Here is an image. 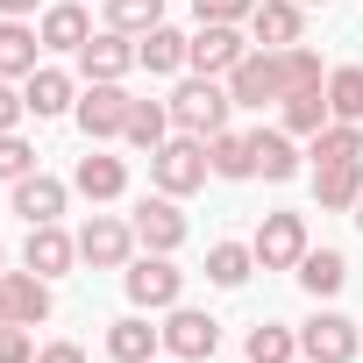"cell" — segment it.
I'll return each instance as SVG.
<instances>
[{
    "mask_svg": "<svg viewBox=\"0 0 363 363\" xmlns=\"http://www.w3.org/2000/svg\"><path fill=\"white\" fill-rule=\"evenodd\" d=\"M228 107H235V93H228V86H214V79H186V86L171 93V128L207 143V135H221V128H228Z\"/></svg>",
    "mask_w": 363,
    "mask_h": 363,
    "instance_id": "1",
    "label": "cell"
},
{
    "mask_svg": "<svg viewBox=\"0 0 363 363\" xmlns=\"http://www.w3.org/2000/svg\"><path fill=\"white\" fill-rule=\"evenodd\" d=\"M207 171H214V164H207V143H200V135H171V143L150 150V178H157V193H171V200L200 193Z\"/></svg>",
    "mask_w": 363,
    "mask_h": 363,
    "instance_id": "2",
    "label": "cell"
},
{
    "mask_svg": "<svg viewBox=\"0 0 363 363\" xmlns=\"http://www.w3.org/2000/svg\"><path fill=\"white\" fill-rule=\"evenodd\" d=\"M121 285H128V299H135L143 313H171L178 292H186V271H178L164 250H143L135 264H121Z\"/></svg>",
    "mask_w": 363,
    "mask_h": 363,
    "instance_id": "3",
    "label": "cell"
},
{
    "mask_svg": "<svg viewBox=\"0 0 363 363\" xmlns=\"http://www.w3.org/2000/svg\"><path fill=\"white\" fill-rule=\"evenodd\" d=\"M228 93H235V107L285 100V50H250V57L228 72Z\"/></svg>",
    "mask_w": 363,
    "mask_h": 363,
    "instance_id": "4",
    "label": "cell"
},
{
    "mask_svg": "<svg viewBox=\"0 0 363 363\" xmlns=\"http://www.w3.org/2000/svg\"><path fill=\"white\" fill-rule=\"evenodd\" d=\"M128 107H135V100L121 93V79H93V86L79 93V107H72V114H79V128H86L93 143H107V135H121V128H128Z\"/></svg>",
    "mask_w": 363,
    "mask_h": 363,
    "instance_id": "5",
    "label": "cell"
},
{
    "mask_svg": "<svg viewBox=\"0 0 363 363\" xmlns=\"http://www.w3.org/2000/svg\"><path fill=\"white\" fill-rule=\"evenodd\" d=\"M164 349H171L178 363H207V356L221 349V320L200 313V306H171V320H164Z\"/></svg>",
    "mask_w": 363,
    "mask_h": 363,
    "instance_id": "6",
    "label": "cell"
},
{
    "mask_svg": "<svg viewBox=\"0 0 363 363\" xmlns=\"http://www.w3.org/2000/svg\"><path fill=\"white\" fill-rule=\"evenodd\" d=\"M250 57V43L235 36V22H200V36L186 43V65L200 72V79H221V72H235Z\"/></svg>",
    "mask_w": 363,
    "mask_h": 363,
    "instance_id": "7",
    "label": "cell"
},
{
    "mask_svg": "<svg viewBox=\"0 0 363 363\" xmlns=\"http://www.w3.org/2000/svg\"><path fill=\"white\" fill-rule=\"evenodd\" d=\"M257 264L264 271H299V257H306V221L299 214H264V228H257Z\"/></svg>",
    "mask_w": 363,
    "mask_h": 363,
    "instance_id": "8",
    "label": "cell"
},
{
    "mask_svg": "<svg viewBox=\"0 0 363 363\" xmlns=\"http://www.w3.org/2000/svg\"><path fill=\"white\" fill-rule=\"evenodd\" d=\"M128 250H135V228H128V221H114V214H93V221L79 228V257H86L93 271H121V264H128Z\"/></svg>",
    "mask_w": 363,
    "mask_h": 363,
    "instance_id": "9",
    "label": "cell"
},
{
    "mask_svg": "<svg viewBox=\"0 0 363 363\" xmlns=\"http://www.w3.org/2000/svg\"><path fill=\"white\" fill-rule=\"evenodd\" d=\"M299 356H306V363H356V320L313 313V320L299 328Z\"/></svg>",
    "mask_w": 363,
    "mask_h": 363,
    "instance_id": "10",
    "label": "cell"
},
{
    "mask_svg": "<svg viewBox=\"0 0 363 363\" xmlns=\"http://www.w3.org/2000/svg\"><path fill=\"white\" fill-rule=\"evenodd\" d=\"M0 313H8L15 328L50 320V278H36V271H0Z\"/></svg>",
    "mask_w": 363,
    "mask_h": 363,
    "instance_id": "11",
    "label": "cell"
},
{
    "mask_svg": "<svg viewBox=\"0 0 363 363\" xmlns=\"http://www.w3.org/2000/svg\"><path fill=\"white\" fill-rule=\"evenodd\" d=\"M128 228H135V242H143V250H164V257H171L178 242H186V214H178V200H171V193H157V200H143Z\"/></svg>",
    "mask_w": 363,
    "mask_h": 363,
    "instance_id": "12",
    "label": "cell"
},
{
    "mask_svg": "<svg viewBox=\"0 0 363 363\" xmlns=\"http://www.w3.org/2000/svg\"><path fill=\"white\" fill-rule=\"evenodd\" d=\"M72 257H79V235H65L57 221L29 228V242H22V264H29L36 278H65V271H72Z\"/></svg>",
    "mask_w": 363,
    "mask_h": 363,
    "instance_id": "13",
    "label": "cell"
},
{
    "mask_svg": "<svg viewBox=\"0 0 363 363\" xmlns=\"http://www.w3.org/2000/svg\"><path fill=\"white\" fill-rule=\"evenodd\" d=\"M128 65H135V43H128L121 29H100V36H86V50H79L86 86H93V79H128Z\"/></svg>",
    "mask_w": 363,
    "mask_h": 363,
    "instance_id": "14",
    "label": "cell"
},
{
    "mask_svg": "<svg viewBox=\"0 0 363 363\" xmlns=\"http://www.w3.org/2000/svg\"><path fill=\"white\" fill-rule=\"evenodd\" d=\"M72 186H79V193H86L93 207H107V200H121V193H128V164H121V157H100V150H93V157H79Z\"/></svg>",
    "mask_w": 363,
    "mask_h": 363,
    "instance_id": "15",
    "label": "cell"
},
{
    "mask_svg": "<svg viewBox=\"0 0 363 363\" xmlns=\"http://www.w3.org/2000/svg\"><path fill=\"white\" fill-rule=\"evenodd\" d=\"M278 107H285V135H306V143H313V135L335 121V107H328V86H292Z\"/></svg>",
    "mask_w": 363,
    "mask_h": 363,
    "instance_id": "16",
    "label": "cell"
},
{
    "mask_svg": "<svg viewBox=\"0 0 363 363\" xmlns=\"http://www.w3.org/2000/svg\"><path fill=\"white\" fill-rule=\"evenodd\" d=\"M250 36H257L264 50H292V43H299V0H257Z\"/></svg>",
    "mask_w": 363,
    "mask_h": 363,
    "instance_id": "17",
    "label": "cell"
},
{
    "mask_svg": "<svg viewBox=\"0 0 363 363\" xmlns=\"http://www.w3.org/2000/svg\"><path fill=\"white\" fill-rule=\"evenodd\" d=\"M15 214H22L29 228H43V221H57V214H65V186H57V178H43V171H29V178H15Z\"/></svg>",
    "mask_w": 363,
    "mask_h": 363,
    "instance_id": "18",
    "label": "cell"
},
{
    "mask_svg": "<svg viewBox=\"0 0 363 363\" xmlns=\"http://www.w3.org/2000/svg\"><path fill=\"white\" fill-rule=\"evenodd\" d=\"M157 349H164V328H150L143 313H128V320L107 328V356H114V363H150Z\"/></svg>",
    "mask_w": 363,
    "mask_h": 363,
    "instance_id": "19",
    "label": "cell"
},
{
    "mask_svg": "<svg viewBox=\"0 0 363 363\" xmlns=\"http://www.w3.org/2000/svg\"><path fill=\"white\" fill-rule=\"evenodd\" d=\"M43 50H86V36H93V22H86V8H72V0H57V8H43Z\"/></svg>",
    "mask_w": 363,
    "mask_h": 363,
    "instance_id": "20",
    "label": "cell"
},
{
    "mask_svg": "<svg viewBox=\"0 0 363 363\" xmlns=\"http://www.w3.org/2000/svg\"><path fill=\"white\" fill-rule=\"evenodd\" d=\"M22 100H29V114H36V121H50V114H72V107H79V100H72V79H65V72H50V65H36V72H29Z\"/></svg>",
    "mask_w": 363,
    "mask_h": 363,
    "instance_id": "21",
    "label": "cell"
},
{
    "mask_svg": "<svg viewBox=\"0 0 363 363\" xmlns=\"http://www.w3.org/2000/svg\"><path fill=\"white\" fill-rule=\"evenodd\" d=\"M36 50H43V36L29 29V22H0V79H29L36 72Z\"/></svg>",
    "mask_w": 363,
    "mask_h": 363,
    "instance_id": "22",
    "label": "cell"
},
{
    "mask_svg": "<svg viewBox=\"0 0 363 363\" xmlns=\"http://www.w3.org/2000/svg\"><path fill=\"white\" fill-rule=\"evenodd\" d=\"M250 150H257V178H271V186H285V178L299 171V150H292V135H285V128H257V135H250Z\"/></svg>",
    "mask_w": 363,
    "mask_h": 363,
    "instance_id": "23",
    "label": "cell"
},
{
    "mask_svg": "<svg viewBox=\"0 0 363 363\" xmlns=\"http://www.w3.org/2000/svg\"><path fill=\"white\" fill-rule=\"evenodd\" d=\"M313 193H320V207H335V214L356 207V200H363V157H356V164H320V171H313Z\"/></svg>",
    "mask_w": 363,
    "mask_h": 363,
    "instance_id": "24",
    "label": "cell"
},
{
    "mask_svg": "<svg viewBox=\"0 0 363 363\" xmlns=\"http://www.w3.org/2000/svg\"><path fill=\"white\" fill-rule=\"evenodd\" d=\"M299 285H306L313 299H335V292L349 285V264H342V250H306V257H299Z\"/></svg>",
    "mask_w": 363,
    "mask_h": 363,
    "instance_id": "25",
    "label": "cell"
},
{
    "mask_svg": "<svg viewBox=\"0 0 363 363\" xmlns=\"http://www.w3.org/2000/svg\"><path fill=\"white\" fill-rule=\"evenodd\" d=\"M207 164H214V178H257V150H250V135H207Z\"/></svg>",
    "mask_w": 363,
    "mask_h": 363,
    "instance_id": "26",
    "label": "cell"
},
{
    "mask_svg": "<svg viewBox=\"0 0 363 363\" xmlns=\"http://www.w3.org/2000/svg\"><path fill=\"white\" fill-rule=\"evenodd\" d=\"M186 43L193 36H178V29H150V36H135V65H150V72H178V65H186Z\"/></svg>",
    "mask_w": 363,
    "mask_h": 363,
    "instance_id": "27",
    "label": "cell"
},
{
    "mask_svg": "<svg viewBox=\"0 0 363 363\" xmlns=\"http://www.w3.org/2000/svg\"><path fill=\"white\" fill-rule=\"evenodd\" d=\"M121 135H128L135 150H157V143H171V107H157V100H135Z\"/></svg>",
    "mask_w": 363,
    "mask_h": 363,
    "instance_id": "28",
    "label": "cell"
},
{
    "mask_svg": "<svg viewBox=\"0 0 363 363\" xmlns=\"http://www.w3.org/2000/svg\"><path fill=\"white\" fill-rule=\"evenodd\" d=\"M356 157H363V128L356 121H328L313 135V164H356Z\"/></svg>",
    "mask_w": 363,
    "mask_h": 363,
    "instance_id": "29",
    "label": "cell"
},
{
    "mask_svg": "<svg viewBox=\"0 0 363 363\" xmlns=\"http://www.w3.org/2000/svg\"><path fill=\"white\" fill-rule=\"evenodd\" d=\"M250 271H257V250H250V242H214V250H207V278H214V285H242Z\"/></svg>",
    "mask_w": 363,
    "mask_h": 363,
    "instance_id": "30",
    "label": "cell"
},
{
    "mask_svg": "<svg viewBox=\"0 0 363 363\" xmlns=\"http://www.w3.org/2000/svg\"><path fill=\"white\" fill-rule=\"evenodd\" d=\"M299 356V335L278 328V320H257L250 328V363H292Z\"/></svg>",
    "mask_w": 363,
    "mask_h": 363,
    "instance_id": "31",
    "label": "cell"
},
{
    "mask_svg": "<svg viewBox=\"0 0 363 363\" xmlns=\"http://www.w3.org/2000/svg\"><path fill=\"white\" fill-rule=\"evenodd\" d=\"M164 22V0H107V29H121V36H150Z\"/></svg>",
    "mask_w": 363,
    "mask_h": 363,
    "instance_id": "32",
    "label": "cell"
},
{
    "mask_svg": "<svg viewBox=\"0 0 363 363\" xmlns=\"http://www.w3.org/2000/svg\"><path fill=\"white\" fill-rule=\"evenodd\" d=\"M328 107H335V121H363V72L356 65L328 72Z\"/></svg>",
    "mask_w": 363,
    "mask_h": 363,
    "instance_id": "33",
    "label": "cell"
},
{
    "mask_svg": "<svg viewBox=\"0 0 363 363\" xmlns=\"http://www.w3.org/2000/svg\"><path fill=\"white\" fill-rule=\"evenodd\" d=\"M29 171H36V150L8 128V135H0V178H29Z\"/></svg>",
    "mask_w": 363,
    "mask_h": 363,
    "instance_id": "34",
    "label": "cell"
},
{
    "mask_svg": "<svg viewBox=\"0 0 363 363\" xmlns=\"http://www.w3.org/2000/svg\"><path fill=\"white\" fill-rule=\"evenodd\" d=\"M292 86H320V57H313L306 43L285 50V93H292Z\"/></svg>",
    "mask_w": 363,
    "mask_h": 363,
    "instance_id": "35",
    "label": "cell"
},
{
    "mask_svg": "<svg viewBox=\"0 0 363 363\" xmlns=\"http://www.w3.org/2000/svg\"><path fill=\"white\" fill-rule=\"evenodd\" d=\"M0 363H36V335L15 328V320H0Z\"/></svg>",
    "mask_w": 363,
    "mask_h": 363,
    "instance_id": "36",
    "label": "cell"
},
{
    "mask_svg": "<svg viewBox=\"0 0 363 363\" xmlns=\"http://www.w3.org/2000/svg\"><path fill=\"white\" fill-rule=\"evenodd\" d=\"M200 22H250L257 15V0H193Z\"/></svg>",
    "mask_w": 363,
    "mask_h": 363,
    "instance_id": "37",
    "label": "cell"
},
{
    "mask_svg": "<svg viewBox=\"0 0 363 363\" xmlns=\"http://www.w3.org/2000/svg\"><path fill=\"white\" fill-rule=\"evenodd\" d=\"M22 114H29V100H22V93L8 86V79H0V135H8V128H15Z\"/></svg>",
    "mask_w": 363,
    "mask_h": 363,
    "instance_id": "38",
    "label": "cell"
},
{
    "mask_svg": "<svg viewBox=\"0 0 363 363\" xmlns=\"http://www.w3.org/2000/svg\"><path fill=\"white\" fill-rule=\"evenodd\" d=\"M36 363H86V349L79 342H50V349H36Z\"/></svg>",
    "mask_w": 363,
    "mask_h": 363,
    "instance_id": "39",
    "label": "cell"
},
{
    "mask_svg": "<svg viewBox=\"0 0 363 363\" xmlns=\"http://www.w3.org/2000/svg\"><path fill=\"white\" fill-rule=\"evenodd\" d=\"M0 15H15V22H22V15H36V0H0Z\"/></svg>",
    "mask_w": 363,
    "mask_h": 363,
    "instance_id": "40",
    "label": "cell"
},
{
    "mask_svg": "<svg viewBox=\"0 0 363 363\" xmlns=\"http://www.w3.org/2000/svg\"><path fill=\"white\" fill-rule=\"evenodd\" d=\"M299 8H328V0H299Z\"/></svg>",
    "mask_w": 363,
    "mask_h": 363,
    "instance_id": "41",
    "label": "cell"
},
{
    "mask_svg": "<svg viewBox=\"0 0 363 363\" xmlns=\"http://www.w3.org/2000/svg\"><path fill=\"white\" fill-rule=\"evenodd\" d=\"M356 228H363V200H356Z\"/></svg>",
    "mask_w": 363,
    "mask_h": 363,
    "instance_id": "42",
    "label": "cell"
},
{
    "mask_svg": "<svg viewBox=\"0 0 363 363\" xmlns=\"http://www.w3.org/2000/svg\"><path fill=\"white\" fill-rule=\"evenodd\" d=\"M0 271H8V250H0Z\"/></svg>",
    "mask_w": 363,
    "mask_h": 363,
    "instance_id": "43",
    "label": "cell"
},
{
    "mask_svg": "<svg viewBox=\"0 0 363 363\" xmlns=\"http://www.w3.org/2000/svg\"><path fill=\"white\" fill-rule=\"evenodd\" d=\"M0 320H8V313H0Z\"/></svg>",
    "mask_w": 363,
    "mask_h": 363,
    "instance_id": "44",
    "label": "cell"
}]
</instances>
